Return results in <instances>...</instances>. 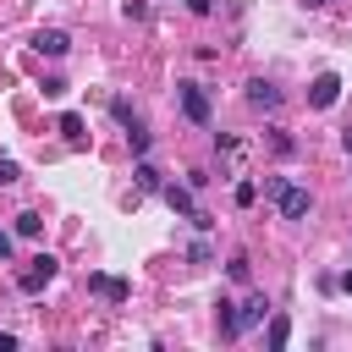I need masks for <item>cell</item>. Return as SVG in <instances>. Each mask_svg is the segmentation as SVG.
I'll return each mask as SVG.
<instances>
[{"label": "cell", "instance_id": "6da1fadb", "mask_svg": "<svg viewBox=\"0 0 352 352\" xmlns=\"http://www.w3.org/2000/svg\"><path fill=\"white\" fill-rule=\"evenodd\" d=\"M55 270H60V264H55L50 253H33V258H28L22 270H16V286H22L28 297H38V292H44L50 280H55Z\"/></svg>", "mask_w": 352, "mask_h": 352}, {"label": "cell", "instance_id": "7a4b0ae2", "mask_svg": "<svg viewBox=\"0 0 352 352\" xmlns=\"http://www.w3.org/2000/svg\"><path fill=\"white\" fill-rule=\"evenodd\" d=\"M336 99H341V77H336V72H319V77L308 82V104H314V110H330Z\"/></svg>", "mask_w": 352, "mask_h": 352}, {"label": "cell", "instance_id": "3957f363", "mask_svg": "<svg viewBox=\"0 0 352 352\" xmlns=\"http://www.w3.org/2000/svg\"><path fill=\"white\" fill-rule=\"evenodd\" d=\"M176 99H182V110H187V121H209V94L198 88V82H176Z\"/></svg>", "mask_w": 352, "mask_h": 352}, {"label": "cell", "instance_id": "277c9868", "mask_svg": "<svg viewBox=\"0 0 352 352\" xmlns=\"http://www.w3.org/2000/svg\"><path fill=\"white\" fill-rule=\"evenodd\" d=\"M275 204H280V214H286V220H302L314 198H308V187H292V182H286V187L275 192Z\"/></svg>", "mask_w": 352, "mask_h": 352}, {"label": "cell", "instance_id": "5b68a950", "mask_svg": "<svg viewBox=\"0 0 352 352\" xmlns=\"http://www.w3.org/2000/svg\"><path fill=\"white\" fill-rule=\"evenodd\" d=\"M33 50H38V55H50V60H60V55L72 50V38H66L60 28H38V33H33Z\"/></svg>", "mask_w": 352, "mask_h": 352}, {"label": "cell", "instance_id": "8992f818", "mask_svg": "<svg viewBox=\"0 0 352 352\" xmlns=\"http://www.w3.org/2000/svg\"><path fill=\"white\" fill-rule=\"evenodd\" d=\"M88 292H99L104 302H126V297H132V286H126L121 275H88Z\"/></svg>", "mask_w": 352, "mask_h": 352}, {"label": "cell", "instance_id": "52a82bcc", "mask_svg": "<svg viewBox=\"0 0 352 352\" xmlns=\"http://www.w3.org/2000/svg\"><path fill=\"white\" fill-rule=\"evenodd\" d=\"M264 319H270V302H264V292H253V297L242 302V314H236V336L253 330V324H264Z\"/></svg>", "mask_w": 352, "mask_h": 352}, {"label": "cell", "instance_id": "ba28073f", "mask_svg": "<svg viewBox=\"0 0 352 352\" xmlns=\"http://www.w3.org/2000/svg\"><path fill=\"white\" fill-rule=\"evenodd\" d=\"M248 104H253V110H275V104H280V88L264 82V77H253V82H248Z\"/></svg>", "mask_w": 352, "mask_h": 352}, {"label": "cell", "instance_id": "9c48e42d", "mask_svg": "<svg viewBox=\"0 0 352 352\" xmlns=\"http://www.w3.org/2000/svg\"><path fill=\"white\" fill-rule=\"evenodd\" d=\"M60 138H66L72 148H88V126H82V116H77V110H66V116H60Z\"/></svg>", "mask_w": 352, "mask_h": 352}, {"label": "cell", "instance_id": "30bf717a", "mask_svg": "<svg viewBox=\"0 0 352 352\" xmlns=\"http://www.w3.org/2000/svg\"><path fill=\"white\" fill-rule=\"evenodd\" d=\"M160 192H165V204H170L176 214H187V220L198 214V204H192V192H187V187H176V182H170V187H160Z\"/></svg>", "mask_w": 352, "mask_h": 352}, {"label": "cell", "instance_id": "8fae6325", "mask_svg": "<svg viewBox=\"0 0 352 352\" xmlns=\"http://www.w3.org/2000/svg\"><path fill=\"white\" fill-rule=\"evenodd\" d=\"M286 341H292V319H286V314H270V346L280 352Z\"/></svg>", "mask_w": 352, "mask_h": 352}, {"label": "cell", "instance_id": "7c38bea8", "mask_svg": "<svg viewBox=\"0 0 352 352\" xmlns=\"http://www.w3.org/2000/svg\"><path fill=\"white\" fill-rule=\"evenodd\" d=\"M138 187H143V192H160V187H165V182H160V170H154L148 160H138Z\"/></svg>", "mask_w": 352, "mask_h": 352}, {"label": "cell", "instance_id": "4fadbf2b", "mask_svg": "<svg viewBox=\"0 0 352 352\" xmlns=\"http://www.w3.org/2000/svg\"><path fill=\"white\" fill-rule=\"evenodd\" d=\"M38 231H44V220H38L33 209H28V214H16V236H38Z\"/></svg>", "mask_w": 352, "mask_h": 352}, {"label": "cell", "instance_id": "5bb4252c", "mask_svg": "<svg viewBox=\"0 0 352 352\" xmlns=\"http://www.w3.org/2000/svg\"><path fill=\"white\" fill-rule=\"evenodd\" d=\"M126 143H132V154H148V132L143 126H126Z\"/></svg>", "mask_w": 352, "mask_h": 352}, {"label": "cell", "instance_id": "9a60e30c", "mask_svg": "<svg viewBox=\"0 0 352 352\" xmlns=\"http://www.w3.org/2000/svg\"><path fill=\"white\" fill-rule=\"evenodd\" d=\"M110 110H116V121H121V126H138V116H132V104H126V99H116Z\"/></svg>", "mask_w": 352, "mask_h": 352}, {"label": "cell", "instance_id": "2e32d148", "mask_svg": "<svg viewBox=\"0 0 352 352\" xmlns=\"http://www.w3.org/2000/svg\"><path fill=\"white\" fill-rule=\"evenodd\" d=\"M226 270H231V280H248V253H231V264H226Z\"/></svg>", "mask_w": 352, "mask_h": 352}, {"label": "cell", "instance_id": "e0dca14e", "mask_svg": "<svg viewBox=\"0 0 352 352\" xmlns=\"http://www.w3.org/2000/svg\"><path fill=\"white\" fill-rule=\"evenodd\" d=\"M121 11H126V22H143V16H148V0H126Z\"/></svg>", "mask_w": 352, "mask_h": 352}, {"label": "cell", "instance_id": "ac0fdd59", "mask_svg": "<svg viewBox=\"0 0 352 352\" xmlns=\"http://www.w3.org/2000/svg\"><path fill=\"white\" fill-rule=\"evenodd\" d=\"M253 198H258V187H253V182H236V204H242V209H248V204H253Z\"/></svg>", "mask_w": 352, "mask_h": 352}, {"label": "cell", "instance_id": "d6986e66", "mask_svg": "<svg viewBox=\"0 0 352 352\" xmlns=\"http://www.w3.org/2000/svg\"><path fill=\"white\" fill-rule=\"evenodd\" d=\"M187 11H192V16H209V11H214V0H187Z\"/></svg>", "mask_w": 352, "mask_h": 352}, {"label": "cell", "instance_id": "ffe728a7", "mask_svg": "<svg viewBox=\"0 0 352 352\" xmlns=\"http://www.w3.org/2000/svg\"><path fill=\"white\" fill-rule=\"evenodd\" d=\"M16 176H22V170H16L11 160H0V182H16Z\"/></svg>", "mask_w": 352, "mask_h": 352}, {"label": "cell", "instance_id": "44dd1931", "mask_svg": "<svg viewBox=\"0 0 352 352\" xmlns=\"http://www.w3.org/2000/svg\"><path fill=\"white\" fill-rule=\"evenodd\" d=\"M0 352H16V336L11 330H0Z\"/></svg>", "mask_w": 352, "mask_h": 352}, {"label": "cell", "instance_id": "7402d4cb", "mask_svg": "<svg viewBox=\"0 0 352 352\" xmlns=\"http://www.w3.org/2000/svg\"><path fill=\"white\" fill-rule=\"evenodd\" d=\"M336 286H341V292H346V297H352V270H346V275H341V280H336Z\"/></svg>", "mask_w": 352, "mask_h": 352}, {"label": "cell", "instance_id": "603a6c76", "mask_svg": "<svg viewBox=\"0 0 352 352\" xmlns=\"http://www.w3.org/2000/svg\"><path fill=\"white\" fill-rule=\"evenodd\" d=\"M6 253H11V236H6V231H0V258H6Z\"/></svg>", "mask_w": 352, "mask_h": 352}, {"label": "cell", "instance_id": "cb8c5ba5", "mask_svg": "<svg viewBox=\"0 0 352 352\" xmlns=\"http://www.w3.org/2000/svg\"><path fill=\"white\" fill-rule=\"evenodd\" d=\"M341 143H346V154H352V132H341Z\"/></svg>", "mask_w": 352, "mask_h": 352}, {"label": "cell", "instance_id": "d4e9b609", "mask_svg": "<svg viewBox=\"0 0 352 352\" xmlns=\"http://www.w3.org/2000/svg\"><path fill=\"white\" fill-rule=\"evenodd\" d=\"M308 6H336V0H308Z\"/></svg>", "mask_w": 352, "mask_h": 352}]
</instances>
